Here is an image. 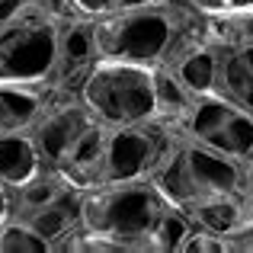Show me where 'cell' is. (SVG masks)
<instances>
[{"mask_svg":"<svg viewBox=\"0 0 253 253\" xmlns=\"http://www.w3.org/2000/svg\"><path fill=\"white\" fill-rule=\"evenodd\" d=\"M167 209L154 179L103 183L84 192V228L112 241L119 253H154V231Z\"/></svg>","mask_w":253,"mask_h":253,"instance_id":"obj_1","label":"cell"},{"mask_svg":"<svg viewBox=\"0 0 253 253\" xmlns=\"http://www.w3.org/2000/svg\"><path fill=\"white\" fill-rule=\"evenodd\" d=\"M179 23H183V0H154L93 19V39L99 58L161 68L170 61Z\"/></svg>","mask_w":253,"mask_h":253,"instance_id":"obj_2","label":"cell"},{"mask_svg":"<svg viewBox=\"0 0 253 253\" xmlns=\"http://www.w3.org/2000/svg\"><path fill=\"white\" fill-rule=\"evenodd\" d=\"M154 186L164 192V199L179 211H189L196 199L211 196V192H250V170L244 161L228 157L215 148L196 144L189 138L173 148V154L157 167Z\"/></svg>","mask_w":253,"mask_h":253,"instance_id":"obj_3","label":"cell"},{"mask_svg":"<svg viewBox=\"0 0 253 253\" xmlns=\"http://www.w3.org/2000/svg\"><path fill=\"white\" fill-rule=\"evenodd\" d=\"M90 112L106 125H135L157 116V68L119 58H96L81 84Z\"/></svg>","mask_w":253,"mask_h":253,"instance_id":"obj_4","label":"cell"},{"mask_svg":"<svg viewBox=\"0 0 253 253\" xmlns=\"http://www.w3.org/2000/svg\"><path fill=\"white\" fill-rule=\"evenodd\" d=\"M61 26L36 6L0 26V84L51 86L58 71Z\"/></svg>","mask_w":253,"mask_h":253,"instance_id":"obj_5","label":"cell"},{"mask_svg":"<svg viewBox=\"0 0 253 253\" xmlns=\"http://www.w3.org/2000/svg\"><path fill=\"white\" fill-rule=\"evenodd\" d=\"M183 141V128L154 116L135 125H119L106 135L103 183H135L151 179L173 148Z\"/></svg>","mask_w":253,"mask_h":253,"instance_id":"obj_6","label":"cell"},{"mask_svg":"<svg viewBox=\"0 0 253 253\" xmlns=\"http://www.w3.org/2000/svg\"><path fill=\"white\" fill-rule=\"evenodd\" d=\"M183 138L247 164L253 157V112L228 93H209L183 119Z\"/></svg>","mask_w":253,"mask_h":253,"instance_id":"obj_7","label":"cell"},{"mask_svg":"<svg viewBox=\"0 0 253 253\" xmlns=\"http://www.w3.org/2000/svg\"><path fill=\"white\" fill-rule=\"evenodd\" d=\"M96 125H103L84 103L77 90H55L51 86V99L39 122L32 125V138H36L39 151H42L48 167H61L74 148L90 135Z\"/></svg>","mask_w":253,"mask_h":253,"instance_id":"obj_8","label":"cell"},{"mask_svg":"<svg viewBox=\"0 0 253 253\" xmlns=\"http://www.w3.org/2000/svg\"><path fill=\"white\" fill-rule=\"evenodd\" d=\"M96 39H93V19H71L61 26V42H58V71H55V90H77L81 93L84 77L96 64Z\"/></svg>","mask_w":253,"mask_h":253,"instance_id":"obj_9","label":"cell"},{"mask_svg":"<svg viewBox=\"0 0 253 253\" xmlns=\"http://www.w3.org/2000/svg\"><path fill=\"white\" fill-rule=\"evenodd\" d=\"M186 215L192 218V224L211 231V234L224 237L228 241L231 234L244 228L253 215V202H250V192L247 189H237V192H211V196L196 199Z\"/></svg>","mask_w":253,"mask_h":253,"instance_id":"obj_10","label":"cell"},{"mask_svg":"<svg viewBox=\"0 0 253 253\" xmlns=\"http://www.w3.org/2000/svg\"><path fill=\"white\" fill-rule=\"evenodd\" d=\"M51 99V86L29 84H0V135L32 131L39 116Z\"/></svg>","mask_w":253,"mask_h":253,"instance_id":"obj_11","label":"cell"},{"mask_svg":"<svg viewBox=\"0 0 253 253\" xmlns=\"http://www.w3.org/2000/svg\"><path fill=\"white\" fill-rule=\"evenodd\" d=\"M48 164H45L42 151H39L32 131H10L0 135V183L19 189L29 179H36Z\"/></svg>","mask_w":253,"mask_h":253,"instance_id":"obj_12","label":"cell"},{"mask_svg":"<svg viewBox=\"0 0 253 253\" xmlns=\"http://www.w3.org/2000/svg\"><path fill=\"white\" fill-rule=\"evenodd\" d=\"M179 74V81L189 86L196 96H209V93H221V68H224V51L215 45H196L183 58L170 64Z\"/></svg>","mask_w":253,"mask_h":253,"instance_id":"obj_13","label":"cell"},{"mask_svg":"<svg viewBox=\"0 0 253 253\" xmlns=\"http://www.w3.org/2000/svg\"><path fill=\"white\" fill-rule=\"evenodd\" d=\"M205 42L224 55H234L253 45V10L205 13Z\"/></svg>","mask_w":253,"mask_h":253,"instance_id":"obj_14","label":"cell"},{"mask_svg":"<svg viewBox=\"0 0 253 253\" xmlns=\"http://www.w3.org/2000/svg\"><path fill=\"white\" fill-rule=\"evenodd\" d=\"M196 99L199 96L179 81V74L170 64H161V68H157V116L161 119H167V122L183 128V119L189 116Z\"/></svg>","mask_w":253,"mask_h":253,"instance_id":"obj_15","label":"cell"},{"mask_svg":"<svg viewBox=\"0 0 253 253\" xmlns=\"http://www.w3.org/2000/svg\"><path fill=\"white\" fill-rule=\"evenodd\" d=\"M0 253H51V244L26 218L13 215L0 228Z\"/></svg>","mask_w":253,"mask_h":253,"instance_id":"obj_16","label":"cell"},{"mask_svg":"<svg viewBox=\"0 0 253 253\" xmlns=\"http://www.w3.org/2000/svg\"><path fill=\"white\" fill-rule=\"evenodd\" d=\"M192 228H196L192 218L170 205L167 215L161 218V224H157V231H154V253H183L186 237L192 234Z\"/></svg>","mask_w":253,"mask_h":253,"instance_id":"obj_17","label":"cell"},{"mask_svg":"<svg viewBox=\"0 0 253 253\" xmlns=\"http://www.w3.org/2000/svg\"><path fill=\"white\" fill-rule=\"evenodd\" d=\"M71 3H74L77 16H84V19H99V16H109V13L128 10V6L154 3V0H71Z\"/></svg>","mask_w":253,"mask_h":253,"instance_id":"obj_18","label":"cell"},{"mask_svg":"<svg viewBox=\"0 0 253 253\" xmlns=\"http://www.w3.org/2000/svg\"><path fill=\"white\" fill-rule=\"evenodd\" d=\"M183 253H228V241L196 224V228H192V234L186 237Z\"/></svg>","mask_w":253,"mask_h":253,"instance_id":"obj_19","label":"cell"},{"mask_svg":"<svg viewBox=\"0 0 253 253\" xmlns=\"http://www.w3.org/2000/svg\"><path fill=\"white\" fill-rule=\"evenodd\" d=\"M205 13H224V10H253V0H192Z\"/></svg>","mask_w":253,"mask_h":253,"instance_id":"obj_20","label":"cell"},{"mask_svg":"<svg viewBox=\"0 0 253 253\" xmlns=\"http://www.w3.org/2000/svg\"><path fill=\"white\" fill-rule=\"evenodd\" d=\"M13 215H16V205H13V189L0 183V228H3Z\"/></svg>","mask_w":253,"mask_h":253,"instance_id":"obj_21","label":"cell"}]
</instances>
